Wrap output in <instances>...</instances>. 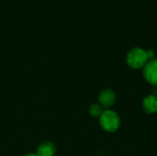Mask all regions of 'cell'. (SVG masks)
<instances>
[{
  "mask_svg": "<svg viewBox=\"0 0 157 156\" xmlns=\"http://www.w3.org/2000/svg\"><path fill=\"white\" fill-rule=\"evenodd\" d=\"M143 108L147 114H155L157 112V95H148L143 100Z\"/></svg>",
  "mask_w": 157,
  "mask_h": 156,
  "instance_id": "5",
  "label": "cell"
},
{
  "mask_svg": "<svg viewBox=\"0 0 157 156\" xmlns=\"http://www.w3.org/2000/svg\"><path fill=\"white\" fill-rule=\"evenodd\" d=\"M143 75L148 84L157 86V58L147 62L143 68Z\"/></svg>",
  "mask_w": 157,
  "mask_h": 156,
  "instance_id": "3",
  "label": "cell"
},
{
  "mask_svg": "<svg viewBox=\"0 0 157 156\" xmlns=\"http://www.w3.org/2000/svg\"><path fill=\"white\" fill-rule=\"evenodd\" d=\"M146 52H147V56H148V59L149 60H152V59H155V51L154 50H147L146 51Z\"/></svg>",
  "mask_w": 157,
  "mask_h": 156,
  "instance_id": "8",
  "label": "cell"
},
{
  "mask_svg": "<svg viewBox=\"0 0 157 156\" xmlns=\"http://www.w3.org/2000/svg\"><path fill=\"white\" fill-rule=\"evenodd\" d=\"M148 61L149 59L147 56L146 50L140 47L132 48L126 54L127 65L134 70L143 69Z\"/></svg>",
  "mask_w": 157,
  "mask_h": 156,
  "instance_id": "1",
  "label": "cell"
},
{
  "mask_svg": "<svg viewBox=\"0 0 157 156\" xmlns=\"http://www.w3.org/2000/svg\"><path fill=\"white\" fill-rule=\"evenodd\" d=\"M89 114L92 116V117H95V118H99L100 115L102 114V112L104 111L103 110V108L99 105V103H94L92 104L90 107H89Z\"/></svg>",
  "mask_w": 157,
  "mask_h": 156,
  "instance_id": "7",
  "label": "cell"
},
{
  "mask_svg": "<svg viewBox=\"0 0 157 156\" xmlns=\"http://www.w3.org/2000/svg\"><path fill=\"white\" fill-rule=\"evenodd\" d=\"M99 124L105 131L114 133L121 127V117L112 109H105L99 117Z\"/></svg>",
  "mask_w": 157,
  "mask_h": 156,
  "instance_id": "2",
  "label": "cell"
},
{
  "mask_svg": "<svg viewBox=\"0 0 157 156\" xmlns=\"http://www.w3.org/2000/svg\"><path fill=\"white\" fill-rule=\"evenodd\" d=\"M116 99H117L116 93L111 88L103 89L98 96L99 105L106 109H109L111 107H113L116 102Z\"/></svg>",
  "mask_w": 157,
  "mask_h": 156,
  "instance_id": "4",
  "label": "cell"
},
{
  "mask_svg": "<svg viewBox=\"0 0 157 156\" xmlns=\"http://www.w3.org/2000/svg\"><path fill=\"white\" fill-rule=\"evenodd\" d=\"M57 149L53 143L43 142L37 148V154L39 156H54Z\"/></svg>",
  "mask_w": 157,
  "mask_h": 156,
  "instance_id": "6",
  "label": "cell"
},
{
  "mask_svg": "<svg viewBox=\"0 0 157 156\" xmlns=\"http://www.w3.org/2000/svg\"><path fill=\"white\" fill-rule=\"evenodd\" d=\"M24 156H39L37 154H26V155Z\"/></svg>",
  "mask_w": 157,
  "mask_h": 156,
  "instance_id": "9",
  "label": "cell"
}]
</instances>
